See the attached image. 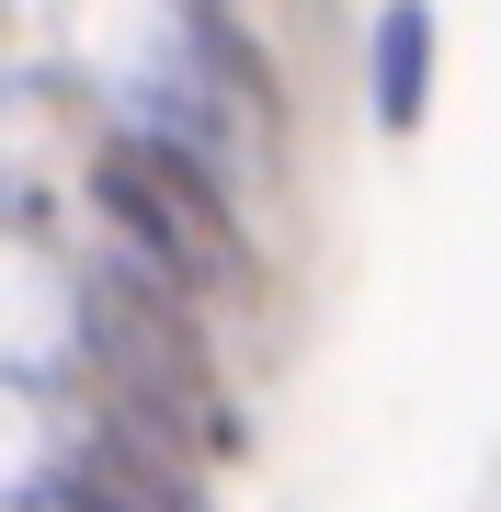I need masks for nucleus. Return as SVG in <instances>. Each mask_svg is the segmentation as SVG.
Here are the masks:
<instances>
[{"label": "nucleus", "mask_w": 501, "mask_h": 512, "mask_svg": "<svg viewBox=\"0 0 501 512\" xmlns=\"http://www.w3.org/2000/svg\"><path fill=\"white\" fill-rule=\"evenodd\" d=\"M35 501H46V512H137V501H114V490H103V478H92V467H80V456H57Z\"/></svg>", "instance_id": "nucleus-5"}, {"label": "nucleus", "mask_w": 501, "mask_h": 512, "mask_svg": "<svg viewBox=\"0 0 501 512\" xmlns=\"http://www.w3.org/2000/svg\"><path fill=\"white\" fill-rule=\"evenodd\" d=\"M365 103H376L388 137H422V114H433V0H388V12H376V35H365Z\"/></svg>", "instance_id": "nucleus-4"}, {"label": "nucleus", "mask_w": 501, "mask_h": 512, "mask_svg": "<svg viewBox=\"0 0 501 512\" xmlns=\"http://www.w3.org/2000/svg\"><path fill=\"white\" fill-rule=\"evenodd\" d=\"M80 365H92V399L126 410L137 433L183 444V456H240V410L217 387V342H205L194 296L149 285L137 262H92L80 274Z\"/></svg>", "instance_id": "nucleus-1"}, {"label": "nucleus", "mask_w": 501, "mask_h": 512, "mask_svg": "<svg viewBox=\"0 0 501 512\" xmlns=\"http://www.w3.org/2000/svg\"><path fill=\"white\" fill-rule=\"evenodd\" d=\"M69 456L92 467L114 501H137V512H217V490H205V467L183 456V444L137 433V421H126V410H103V399H92V421H80Z\"/></svg>", "instance_id": "nucleus-3"}, {"label": "nucleus", "mask_w": 501, "mask_h": 512, "mask_svg": "<svg viewBox=\"0 0 501 512\" xmlns=\"http://www.w3.org/2000/svg\"><path fill=\"white\" fill-rule=\"evenodd\" d=\"M92 205H103V228H114V262H137L149 285L194 296L205 319H217L228 296L262 285L240 183H217L205 160H183V148L149 137V126H126V137L92 148Z\"/></svg>", "instance_id": "nucleus-2"}]
</instances>
